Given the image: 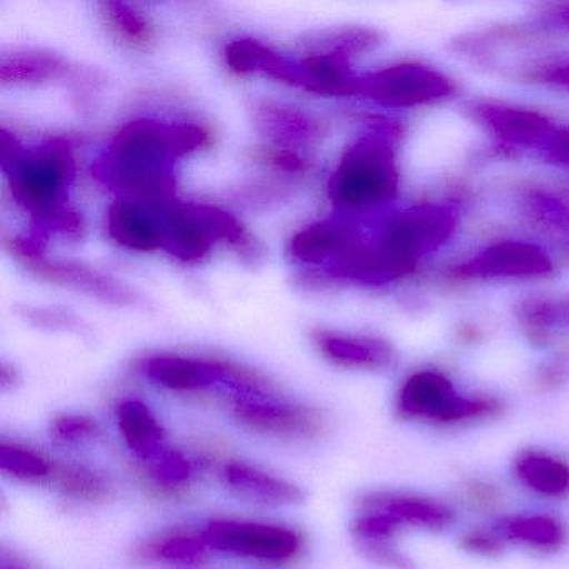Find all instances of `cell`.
I'll use <instances>...</instances> for the list:
<instances>
[{"label": "cell", "instance_id": "obj_9", "mask_svg": "<svg viewBox=\"0 0 569 569\" xmlns=\"http://www.w3.org/2000/svg\"><path fill=\"white\" fill-rule=\"evenodd\" d=\"M234 416L252 431L288 438H309L325 425L316 409L278 401L274 396L234 399Z\"/></svg>", "mask_w": 569, "mask_h": 569}, {"label": "cell", "instance_id": "obj_23", "mask_svg": "<svg viewBox=\"0 0 569 569\" xmlns=\"http://www.w3.org/2000/svg\"><path fill=\"white\" fill-rule=\"evenodd\" d=\"M505 538L536 549H556L565 542V526L545 515L516 516L501 522Z\"/></svg>", "mask_w": 569, "mask_h": 569}, {"label": "cell", "instance_id": "obj_15", "mask_svg": "<svg viewBox=\"0 0 569 569\" xmlns=\"http://www.w3.org/2000/svg\"><path fill=\"white\" fill-rule=\"evenodd\" d=\"M359 239L361 236L351 222L326 219L299 231L292 238L289 249L298 261L308 264L329 261L335 264Z\"/></svg>", "mask_w": 569, "mask_h": 569}, {"label": "cell", "instance_id": "obj_12", "mask_svg": "<svg viewBox=\"0 0 569 569\" xmlns=\"http://www.w3.org/2000/svg\"><path fill=\"white\" fill-rule=\"evenodd\" d=\"M166 208H152L129 199H119L109 209V236L118 244L132 251L149 252L164 249Z\"/></svg>", "mask_w": 569, "mask_h": 569}, {"label": "cell", "instance_id": "obj_36", "mask_svg": "<svg viewBox=\"0 0 569 569\" xmlns=\"http://www.w3.org/2000/svg\"><path fill=\"white\" fill-rule=\"evenodd\" d=\"M16 379H18V375H16L14 369L9 368L8 365H2V369H0V386H2V389L6 391L9 386H14Z\"/></svg>", "mask_w": 569, "mask_h": 569}, {"label": "cell", "instance_id": "obj_6", "mask_svg": "<svg viewBox=\"0 0 569 569\" xmlns=\"http://www.w3.org/2000/svg\"><path fill=\"white\" fill-rule=\"evenodd\" d=\"M458 224L455 209L448 206H418L396 212L382 226L378 244L389 258L408 268L416 259L445 244Z\"/></svg>", "mask_w": 569, "mask_h": 569}, {"label": "cell", "instance_id": "obj_28", "mask_svg": "<svg viewBox=\"0 0 569 569\" xmlns=\"http://www.w3.org/2000/svg\"><path fill=\"white\" fill-rule=\"evenodd\" d=\"M0 469L18 479H42L51 475V465L29 449L0 445Z\"/></svg>", "mask_w": 569, "mask_h": 569}, {"label": "cell", "instance_id": "obj_16", "mask_svg": "<svg viewBox=\"0 0 569 569\" xmlns=\"http://www.w3.org/2000/svg\"><path fill=\"white\" fill-rule=\"evenodd\" d=\"M222 481L239 498L266 506H291L302 501L298 486L268 475L244 462H229L222 469Z\"/></svg>", "mask_w": 569, "mask_h": 569}, {"label": "cell", "instance_id": "obj_5", "mask_svg": "<svg viewBox=\"0 0 569 569\" xmlns=\"http://www.w3.org/2000/svg\"><path fill=\"white\" fill-rule=\"evenodd\" d=\"M398 409L405 418L459 425L491 418L499 411V405L491 398L461 396L442 372L426 369L406 379L399 391Z\"/></svg>", "mask_w": 569, "mask_h": 569}, {"label": "cell", "instance_id": "obj_25", "mask_svg": "<svg viewBox=\"0 0 569 569\" xmlns=\"http://www.w3.org/2000/svg\"><path fill=\"white\" fill-rule=\"evenodd\" d=\"M101 8L112 29L129 44L146 46L154 39L148 19L128 2H104Z\"/></svg>", "mask_w": 569, "mask_h": 569}, {"label": "cell", "instance_id": "obj_10", "mask_svg": "<svg viewBox=\"0 0 569 569\" xmlns=\"http://www.w3.org/2000/svg\"><path fill=\"white\" fill-rule=\"evenodd\" d=\"M26 269L36 278L62 288L91 296L102 302L114 306L138 305L139 296L129 286L122 284L111 276L102 274L88 266L72 261H58L44 256L24 258Z\"/></svg>", "mask_w": 569, "mask_h": 569}, {"label": "cell", "instance_id": "obj_24", "mask_svg": "<svg viewBox=\"0 0 569 569\" xmlns=\"http://www.w3.org/2000/svg\"><path fill=\"white\" fill-rule=\"evenodd\" d=\"M378 41V34L368 29H328V31L309 32L301 42L308 56L336 52V54L352 58L359 52L375 48Z\"/></svg>", "mask_w": 569, "mask_h": 569}, {"label": "cell", "instance_id": "obj_8", "mask_svg": "<svg viewBox=\"0 0 569 569\" xmlns=\"http://www.w3.org/2000/svg\"><path fill=\"white\" fill-rule=\"evenodd\" d=\"M455 86L441 72L421 64H399L361 79V94L388 108H415L448 98Z\"/></svg>", "mask_w": 569, "mask_h": 569}, {"label": "cell", "instance_id": "obj_17", "mask_svg": "<svg viewBox=\"0 0 569 569\" xmlns=\"http://www.w3.org/2000/svg\"><path fill=\"white\" fill-rule=\"evenodd\" d=\"M376 511L395 519L401 528L445 529L455 521L449 506L411 495H372L362 501V512Z\"/></svg>", "mask_w": 569, "mask_h": 569}, {"label": "cell", "instance_id": "obj_4", "mask_svg": "<svg viewBox=\"0 0 569 569\" xmlns=\"http://www.w3.org/2000/svg\"><path fill=\"white\" fill-rule=\"evenodd\" d=\"M398 191L395 149L386 131L361 136L342 156L329 181L332 204L349 211L378 208Z\"/></svg>", "mask_w": 569, "mask_h": 569}, {"label": "cell", "instance_id": "obj_37", "mask_svg": "<svg viewBox=\"0 0 569 569\" xmlns=\"http://www.w3.org/2000/svg\"><path fill=\"white\" fill-rule=\"evenodd\" d=\"M556 18H558L559 24L568 26L569 28V6L559 8L558 12H556Z\"/></svg>", "mask_w": 569, "mask_h": 569}, {"label": "cell", "instance_id": "obj_29", "mask_svg": "<svg viewBox=\"0 0 569 569\" xmlns=\"http://www.w3.org/2000/svg\"><path fill=\"white\" fill-rule=\"evenodd\" d=\"M151 476L162 488H178L191 479L192 466L181 452L166 448L158 458L149 461Z\"/></svg>", "mask_w": 569, "mask_h": 569}, {"label": "cell", "instance_id": "obj_38", "mask_svg": "<svg viewBox=\"0 0 569 569\" xmlns=\"http://www.w3.org/2000/svg\"><path fill=\"white\" fill-rule=\"evenodd\" d=\"M0 569H21V568H19V566H16V565L9 566L8 561H6V559H4V561H2V568H0Z\"/></svg>", "mask_w": 569, "mask_h": 569}, {"label": "cell", "instance_id": "obj_27", "mask_svg": "<svg viewBox=\"0 0 569 569\" xmlns=\"http://www.w3.org/2000/svg\"><path fill=\"white\" fill-rule=\"evenodd\" d=\"M208 548L202 536L178 535L149 546V556L172 565H196L204 558Z\"/></svg>", "mask_w": 569, "mask_h": 569}, {"label": "cell", "instance_id": "obj_1", "mask_svg": "<svg viewBox=\"0 0 569 569\" xmlns=\"http://www.w3.org/2000/svg\"><path fill=\"white\" fill-rule=\"evenodd\" d=\"M209 141L211 134L202 126L136 119L114 136L92 172L121 199L166 208L178 201L176 162Z\"/></svg>", "mask_w": 569, "mask_h": 569}, {"label": "cell", "instance_id": "obj_19", "mask_svg": "<svg viewBox=\"0 0 569 569\" xmlns=\"http://www.w3.org/2000/svg\"><path fill=\"white\" fill-rule=\"evenodd\" d=\"M126 445L142 461H152L164 451V429L149 406L138 399H126L116 409Z\"/></svg>", "mask_w": 569, "mask_h": 569}, {"label": "cell", "instance_id": "obj_32", "mask_svg": "<svg viewBox=\"0 0 569 569\" xmlns=\"http://www.w3.org/2000/svg\"><path fill=\"white\" fill-rule=\"evenodd\" d=\"M462 546L468 551L476 552V555H498L501 551L502 546L498 538L495 536L486 535L482 531H472L462 538Z\"/></svg>", "mask_w": 569, "mask_h": 569}, {"label": "cell", "instance_id": "obj_30", "mask_svg": "<svg viewBox=\"0 0 569 569\" xmlns=\"http://www.w3.org/2000/svg\"><path fill=\"white\" fill-rule=\"evenodd\" d=\"M52 432L61 441L79 442L92 438L98 432V425L86 416L62 415L56 418Z\"/></svg>", "mask_w": 569, "mask_h": 569}, {"label": "cell", "instance_id": "obj_31", "mask_svg": "<svg viewBox=\"0 0 569 569\" xmlns=\"http://www.w3.org/2000/svg\"><path fill=\"white\" fill-rule=\"evenodd\" d=\"M22 318L28 319L31 325L46 329H64V331H78L81 322L71 312L61 309L26 308L21 311Z\"/></svg>", "mask_w": 569, "mask_h": 569}, {"label": "cell", "instance_id": "obj_7", "mask_svg": "<svg viewBox=\"0 0 569 569\" xmlns=\"http://www.w3.org/2000/svg\"><path fill=\"white\" fill-rule=\"evenodd\" d=\"M209 548L244 558L284 561L299 551L301 539L281 526L216 519L202 532Z\"/></svg>", "mask_w": 569, "mask_h": 569}, {"label": "cell", "instance_id": "obj_11", "mask_svg": "<svg viewBox=\"0 0 569 569\" xmlns=\"http://www.w3.org/2000/svg\"><path fill=\"white\" fill-rule=\"evenodd\" d=\"M551 259L538 246L522 241H502L489 246L466 264L459 274L468 278H531L548 274Z\"/></svg>", "mask_w": 569, "mask_h": 569}, {"label": "cell", "instance_id": "obj_2", "mask_svg": "<svg viewBox=\"0 0 569 569\" xmlns=\"http://www.w3.org/2000/svg\"><path fill=\"white\" fill-rule=\"evenodd\" d=\"M16 201L39 222V231L69 211V188L76 178L71 146L52 139L36 149H26L18 159L2 166Z\"/></svg>", "mask_w": 569, "mask_h": 569}, {"label": "cell", "instance_id": "obj_35", "mask_svg": "<svg viewBox=\"0 0 569 569\" xmlns=\"http://www.w3.org/2000/svg\"><path fill=\"white\" fill-rule=\"evenodd\" d=\"M468 498L469 501L476 502V505L489 508V506L495 505L498 496H496L495 489L489 488V486L478 485V482H475V485H471L468 488Z\"/></svg>", "mask_w": 569, "mask_h": 569}, {"label": "cell", "instance_id": "obj_34", "mask_svg": "<svg viewBox=\"0 0 569 569\" xmlns=\"http://www.w3.org/2000/svg\"><path fill=\"white\" fill-rule=\"evenodd\" d=\"M539 79L549 84L569 89V64L549 66L539 72Z\"/></svg>", "mask_w": 569, "mask_h": 569}, {"label": "cell", "instance_id": "obj_20", "mask_svg": "<svg viewBox=\"0 0 569 569\" xmlns=\"http://www.w3.org/2000/svg\"><path fill=\"white\" fill-rule=\"evenodd\" d=\"M316 342L331 361L348 368L379 369L391 365L392 349L378 339L318 332Z\"/></svg>", "mask_w": 569, "mask_h": 569}, {"label": "cell", "instance_id": "obj_3", "mask_svg": "<svg viewBox=\"0 0 569 569\" xmlns=\"http://www.w3.org/2000/svg\"><path fill=\"white\" fill-rule=\"evenodd\" d=\"M219 241L229 242L248 264H259L264 259L261 242L229 212L214 206L179 201L166 208L164 249L174 258L199 261Z\"/></svg>", "mask_w": 569, "mask_h": 569}, {"label": "cell", "instance_id": "obj_26", "mask_svg": "<svg viewBox=\"0 0 569 569\" xmlns=\"http://www.w3.org/2000/svg\"><path fill=\"white\" fill-rule=\"evenodd\" d=\"M58 481L66 495L81 501H101L108 498L111 491L101 475H96L84 466H61Z\"/></svg>", "mask_w": 569, "mask_h": 569}, {"label": "cell", "instance_id": "obj_22", "mask_svg": "<svg viewBox=\"0 0 569 569\" xmlns=\"http://www.w3.org/2000/svg\"><path fill=\"white\" fill-rule=\"evenodd\" d=\"M66 59L54 52L28 51L4 56L0 61L2 84H26L59 78L66 71Z\"/></svg>", "mask_w": 569, "mask_h": 569}, {"label": "cell", "instance_id": "obj_14", "mask_svg": "<svg viewBox=\"0 0 569 569\" xmlns=\"http://www.w3.org/2000/svg\"><path fill=\"white\" fill-rule=\"evenodd\" d=\"M226 62L236 74H264L296 88H308L301 62L289 61L256 39H236L228 44Z\"/></svg>", "mask_w": 569, "mask_h": 569}, {"label": "cell", "instance_id": "obj_21", "mask_svg": "<svg viewBox=\"0 0 569 569\" xmlns=\"http://www.w3.org/2000/svg\"><path fill=\"white\" fill-rule=\"evenodd\" d=\"M519 481L538 495L558 498L569 492V465L546 452H522L515 462Z\"/></svg>", "mask_w": 569, "mask_h": 569}, {"label": "cell", "instance_id": "obj_13", "mask_svg": "<svg viewBox=\"0 0 569 569\" xmlns=\"http://www.w3.org/2000/svg\"><path fill=\"white\" fill-rule=\"evenodd\" d=\"M476 116L498 136L501 141L522 148L551 144L556 132L555 126L538 112L526 111L509 106H479Z\"/></svg>", "mask_w": 569, "mask_h": 569}, {"label": "cell", "instance_id": "obj_33", "mask_svg": "<svg viewBox=\"0 0 569 569\" xmlns=\"http://www.w3.org/2000/svg\"><path fill=\"white\" fill-rule=\"evenodd\" d=\"M269 159H271L272 164L284 169V171L301 172L306 169L305 159L292 149L278 148L269 156Z\"/></svg>", "mask_w": 569, "mask_h": 569}, {"label": "cell", "instance_id": "obj_18", "mask_svg": "<svg viewBox=\"0 0 569 569\" xmlns=\"http://www.w3.org/2000/svg\"><path fill=\"white\" fill-rule=\"evenodd\" d=\"M256 119L262 134L272 139L279 148L282 146L284 149H291L295 146L312 144L322 134L321 122L296 106L262 102Z\"/></svg>", "mask_w": 569, "mask_h": 569}]
</instances>
